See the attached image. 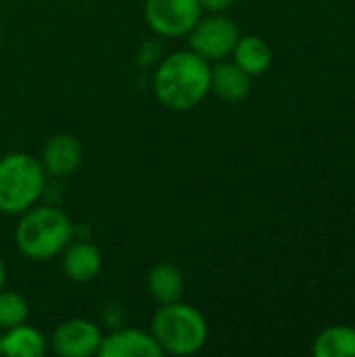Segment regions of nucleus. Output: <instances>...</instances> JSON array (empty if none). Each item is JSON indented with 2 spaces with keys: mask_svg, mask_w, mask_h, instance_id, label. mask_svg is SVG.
I'll return each mask as SVG.
<instances>
[{
  "mask_svg": "<svg viewBox=\"0 0 355 357\" xmlns=\"http://www.w3.org/2000/svg\"><path fill=\"white\" fill-rule=\"evenodd\" d=\"M209 61L192 50H178L167 54L153 75V90L157 100L172 111L195 109L209 94Z\"/></svg>",
  "mask_w": 355,
  "mask_h": 357,
  "instance_id": "f257e3e1",
  "label": "nucleus"
},
{
  "mask_svg": "<svg viewBox=\"0 0 355 357\" xmlns=\"http://www.w3.org/2000/svg\"><path fill=\"white\" fill-rule=\"evenodd\" d=\"M73 224L65 211L50 205L29 207L15 228L17 249L33 261H46L63 253L73 241Z\"/></svg>",
  "mask_w": 355,
  "mask_h": 357,
  "instance_id": "f03ea898",
  "label": "nucleus"
},
{
  "mask_svg": "<svg viewBox=\"0 0 355 357\" xmlns=\"http://www.w3.org/2000/svg\"><path fill=\"white\" fill-rule=\"evenodd\" d=\"M151 335L163 354L192 356L207 343L209 326L205 316L182 301L165 303L157 310L151 322Z\"/></svg>",
  "mask_w": 355,
  "mask_h": 357,
  "instance_id": "7ed1b4c3",
  "label": "nucleus"
},
{
  "mask_svg": "<svg viewBox=\"0 0 355 357\" xmlns=\"http://www.w3.org/2000/svg\"><path fill=\"white\" fill-rule=\"evenodd\" d=\"M46 172L42 161L29 153L0 157V213L21 215L42 197Z\"/></svg>",
  "mask_w": 355,
  "mask_h": 357,
  "instance_id": "20e7f679",
  "label": "nucleus"
},
{
  "mask_svg": "<svg viewBox=\"0 0 355 357\" xmlns=\"http://www.w3.org/2000/svg\"><path fill=\"white\" fill-rule=\"evenodd\" d=\"M239 38L241 33L236 23L222 13H211L205 19L201 17L188 31L190 50L205 61H222L228 56L234 50Z\"/></svg>",
  "mask_w": 355,
  "mask_h": 357,
  "instance_id": "39448f33",
  "label": "nucleus"
},
{
  "mask_svg": "<svg viewBox=\"0 0 355 357\" xmlns=\"http://www.w3.org/2000/svg\"><path fill=\"white\" fill-rule=\"evenodd\" d=\"M199 0H146L144 19L149 27L163 38H182L201 19Z\"/></svg>",
  "mask_w": 355,
  "mask_h": 357,
  "instance_id": "423d86ee",
  "label": "nucleus"
},
{
  "mask_svg": "<svg viewBox=\"0 0 355 357\" xmlns=\"http://www.w3.org/2000/svg\"><path fill=\"white\" fill-rule=\"evenodd\" d=\"M100 341L103 333L98 324L86 318H71L54 328L50 345L61 357H90L98 354Z\"/></svg>",
  "mask_w": 355,
  "mask_h": 357,
  "instance_id": "0eeeda50",
  "label": "nucleus"
},
{
  "mask_svg": "<svg viewBox=\"0 0 355 357\" xmlns=\"http://www.w3.org/2000/svg\"><path fill=\"white\" fill-rule=\"evenodd\" d=\"M100 357H161L163 351L151 333L138 328H115L103 337L98 354Z\"/></svg>",
  "mask_w": 355,
  "mask_h": 357,
  "instance_id": "6e6552de",
  "label": "nucleus"
},
{
  "mask_svg": "<svg viewBox=\"0 0 355 357\" xmlns=\"http://www.w3.org/2000/svg\"><path fill=\"white\" fill-rule=\"evenodd\" d=\"M82 163V144L73 134H54L44 151L42 165L44 172L52 178H69Z\"/></svg>",
  "mask_w": 355,
  "mask_h": 357,
  "instance_id": "1a4fd4ad",
  "label": "nucleus"
},
{
  "mask_svg": "<svg viewBox=\"0 0 355 357\" xmlns=\"http://www.w3.org/2000/svg\"><path fill=\"white\" fill-rule=\"evenodd\" d=\"M103 270L100 249L88 241L69 243L63 249V272L73 282H90Z\"/></svg>",
  "mask_w": 355,
  "mask_h": 357,
  "instance_id": "9d476101",
  "label": "nucleus"
},
{
  "mask_svg": "<svg viewBox=\"0 0 355 357\" xmlns=\"http://www.w3.org/2000/svg\"><path fill=\"white\" fill-rule=\"evenodd\" d=\"M209 92L226 102H241L251 92V75L245 73L236 63L220 61L216 67H211Z\"/></svg>",
  "mask_w": 355,
  "mask_h": 357,
  "instance_id": "9b49d317",
  "label": "nucleus"
},
{
  "mask_svg": "<svg viewBox=\"0 0 355 357\" xmlns=\"http://www.w3.org/2000/svg\"><path fill=\"white\" fill-rule=\"evenodd\" d=\"M48 351L46 337L29 326V324H17L10 328H4V335H0V356L8 357H42Z\"/></svg>",
  "mask_w": 355,
  "mask_h": 357,
  "instance_id": "f8f14e48",
  "label": "nucleus"
},
{
  "mask_svg": "<svg viewBox=\"0 0 355 357\" xmlns=\"http://www.w3.org/2000/svg\"><path fill=\"white\" fill-rule=\"evenodd\" d=\"M232 54H234V63L245 73H249L251 77L266 73L268 67L272 65V48L259 36H243V38H239Z\"/></svg>",
  "mask_w": 355,
  "mask_h": 357,
  "instance_id": "ddd939ff",
  "label": "nucleus"
},
{
  "mask_svg": "<svg viewBox=\"0 0 355 357\" xmlns=\"http://www.w3.org/2000/svg\"><path fill=\"white\" fill-rule=\"evenodd\" d=\"M146 289L161 305L174 303L184 293V276L174 264H157L146 276Z\"/></svg>",
  "mask_w": 355,
  "mask_h": 357,
  "instance_id": "4468645a",
  "label": "nucleus"
},
{
  "mask_svg": "<svg viewBox=\"0 0 355 357\" xmlns=\"http://www.w3.org/2000/svg\"><path fill=\"white\" fill-rule=\"evenodd\" d=\"M312 351L316 357H355V331L341 324L328 326L318 335Z\"/></svg>",
  "mask_w": 355,
  "mask_h": 357,
  "instance_id": "2eb2a0df",
  "label": "nucleus"
},
{
  "mask_svg": "<svg viewBox=\"0 0 355 357\" xmlns=\"http://www.w3.org/2000/svg\"><path fill=\"white\" fill-rule=\"evenodd\" d=\"M29 316V305L23 295L0 289V328L23 324Z\"/></svg>",
  "mask_w": 355,
  "mask_h": 357,
  "instance_id": "dca6fc26",
  "label": "nucleus"
},
{
  "mask_svg": "<svg viewBox=\"0 0 355 357\" xmlns=\"http://www.w3.org/2000/svg\"><path fill=\"white\" fill-rule=\"evenodd\" d=\"M199 4H201L203 10H209V13H224V10H228V8L234 4V0H199Z\"/></svg>",
  "mask_w": 355,
  "mask_h": 357,
  "instance_id": "f3484780",
  "label": "nucleus"
},
{
  "mask_svg": "<svg viewBox=\"0 0 355 357\" xmlns=\"http://www.w3.org/2000/svg\"><path fill=\"white\" fill-rule=\"evenodd\" d=\"M4 282H6V268L4 261L0 259V289H4Z\"/></svg>",
  "mask_w": 355,
  "mask_h": 357,
  "instance_id": "a211bd4d",
  "label": "nucleus"
},
{
  "mask_svg": "<svg viewBox=\"0 0 355 357\" xmlns=\"http://www.w3.org/2000/svg\"><path fill=\"white\" fill-rule=\"evenodd\" d=\"M0 36H2V27H0Z\"/></svg>",
  "mask_w": 355,
  "mask_h": 357,
  "instance_id": "6ab92c4d",
  "label": "nucleus"
}]
</instances>
